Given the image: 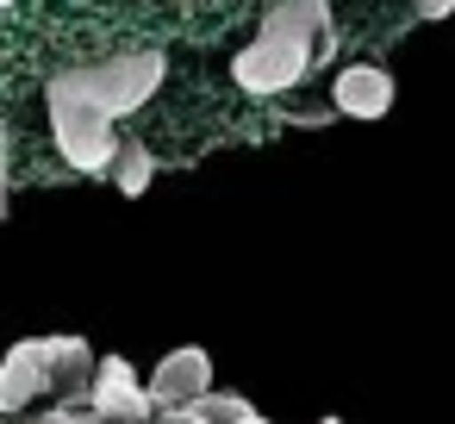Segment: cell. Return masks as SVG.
Instances as JSON below:
<instances>
[{
    "label": "cell",
    "instance_id": "3",
    "mask_svg": "<svg viewBox=\"0 0 455 424\" xmlns=\"http://www.w3.org/2000/svg\"><path fill=\"white\" fill-rule=\"evenodd\" d=\"M44 107H51V132H57V150H63V163L76 169V175H113V163H119V119H107V113H94L88 100H76V94H63L57 82L44 88Z\"/></svg>",
    "mask_w": 455,
    "mask_h": 424
},
{
    "label": "cell",
    "instance_id": "4",
    "mask_svg": "<svg viewBox=\"0 0 455 424\" xmlns=\"http://www.w3.org/2000/svg\"><path fill=\"white\" fill-rule=\"evenodd\" d=\"M206 393H212V356H206L200 343L169 349V356L156 362V374H150V399H156V412L194 405V399H206Z\"/></svg>",
    "mask_w": 455,
    "mask_h": 424
},
{
    "label": "cell",
    "instance_id": "1",
    "mask_svg": "<svg viewBox=\"0 0 455 424\" xmlns=\"http://www.w3.org/2000/svg\"><path fill=\"white\" fill-rule=\"evenodd\" d=\"M331 44H337L331 0H275L256 26V38L231 57V82L250 100H275V94L299 88L331 57Z\"/></svg>",
    "mask_w": 455,
    "mask_h": 424
},
{
    "label": "cell",
    "instance_id": "7",
    "mask_svg": "<svg viewBox=\"0 0 455 424\" xmlns=\"http://www.w3.org/2000/svg\"><path fill=\"white\" fill-rule=\"evenodd\" d=\"M331 113L343 119H387L393 113V76L380 63H349L331 82Z\"/></svg>",
    "mask_w": 455,
    "mask_h": 424
},
{
    "label": "cell",
    "instance_id": "13",
    "mask_svg": "<svg viewBox=\"0 0 455 424\" xmlns=\"http://www.w3.org/2000/svg\"><path fill=\"white\" fill-rule=\"evenodd\" d=\"M38 424H51V418H38Z\"/></svg>",
    "mask_w": 455,
    "mask_h": 424
},
{
    "label": "cell",
    "instance_id": "9",
    "mask_svg": "<svg viewBox=\"0 0 455 424\" xmlns=\"http://www.w3.org/2000/svg\"><path fill=\"white\" fill-rule=\"evenodd\" d=\"M107 181H113L125 200H138V194L156 181V150H150L144 138H125V144H119V163H113V175H107Z\"/></svg>",
    "mask_w": 455,
    "mask_h": 424
},
{
    "label": "cell",
    "instance_id": "10",
    "mask_svg": "<svg viewBox=\"0 0 455 424\" xmlns=\"http://www.w3.org/2000/svg\"><path fill=\"white\" fill-rule=\"evenodd\" d=\"M411 7H418V20H449L455 0H411Z\"/></svg>",
    "mask_w": 455,
    "mask_h": 424
},
{
    "label": "cell",
    "instance_id": "8",
    "mask_svg": "<svg viewBox=\"0 0 455 424\" xmlns=\"http://www.w3.org/2000/svg\"><path fill=\"white\" fill-rule=\"evenodd\" d=\"M156 424H268L250 399L237 393H206L194 405H175V412H156Z\"/></svg>",
    "mask_w": 455,
    "mask_h": 424
},
{
    "label": "cell",
    "instance_id": "11",
    "mask_svg": "<svg viewBox=\"0 0 455 424\" xmlns=\"http://www.w3.org/2000/svg\"><path fill=\"white\" fill-rule=\"evenodd\" d=\"M125 424H144V418H125Z\"/></svg>",
    "mask_w": 455,
    "mask_h": 424
},
{
    "label": "cell",
    "instance_id": "5",
    "mask_svg": "<svg viewBox=\"0 0 455 424\" xmlns=\"http://www.w3.org/2000/svg\"><path fill=\"white\" fill-rule=\"evenodd\" d=\"M88 399H94V412H100V418H113V424H125V418H144V424H150V412H156L150 380H138V368H132L125 356H100Z\"/></svg>",
    "mask_w": 455,
    "mask_h": 424
},
{
    "label": "cell",
    "instance_id": "14",
    "mask_svg": "<svg viewBox=\"0 0 455 424\" xmlns=\"http://www.w3.org/2000/svg\"><path fill=\"white\" fill-rule=\"evenodd\" d=\"M324 424H337V418H324Z\"/></svg>",
    "mask_w": 455,
    "mask_h": 424
},
{
    "label": "cell",
    "instance_id": "12",
    "mask_svg": "<svg viewBox=\"0 0 455 424\" xmlns=\"http://www.w3.org/2000/svg\"><path fill=\"white\" fill-rule=\"evenodd\" d=\"M0 7H13V0H0Z\"/></svg>",
    "mask_w": 455,
    "mask_h": 424
},
{
    "label": "cell",
    "instance_id": "2",
    "mask_svg": "<svg viewBox=\"0 0 455 424\" xmlns=\"http://www.w3.org/2000/svg\"><path fill=\"white\" fill-rule=\"evenodd\" d=\"M163 76H169V57H163V51H125V57H113V63L63 69V76H51V82H57L63 94L88 100V107L107 113V119H125V113H138V107L156 100Z\"/></svg>",
    "mask_w": 455,
    "mask_h": 424
},
{
    "label": "cell",
    "instance_id": "6",
    "mask_svg": "<svg viewBox=\"0 0 455 424\" xmlns=\"http://www.w3.org/2000/svg\"><path fill=\"white\" fill-rule=\"evenodd\" d=\"M57 387V368L44 362V337H26L7 349V362H0V412H26L38 393Z\"/></svg>",
    "mask_w": 455,
    "mask_h": 424
}]
</instances>
